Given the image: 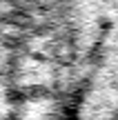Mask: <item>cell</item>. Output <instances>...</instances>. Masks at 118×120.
I'll return each instance as SVG.
<instances>
[{
	"label": "cell",
	"mask_w": 118,
	"mask_h": 120,
	"mask_svg": "<svg viewBox=\"0 0 118 120\" xmlns=\"http://www.w3.org/2000/svg\"><path fill=\"white\" fill-rule=\"evenodd\" d=\"M2 120H118V0H0Z\"/></svg>",
	"instance_id": "cell-1"
}]
</instances>
